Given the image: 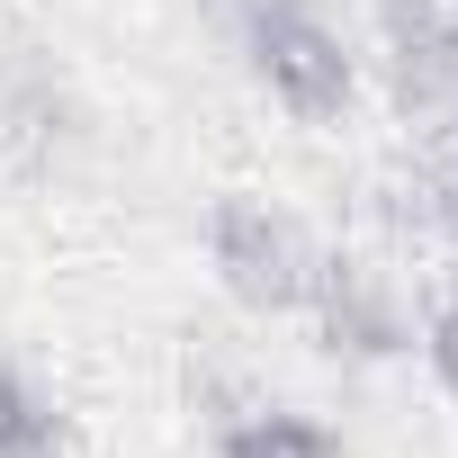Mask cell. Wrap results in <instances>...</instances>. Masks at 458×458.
Instances as JSON below:
<instances>
[{
	"label": "cell",
	"instance_id": "cell-1",
	"mask_svg": "<svg viewBox=\"0 0 458 458\" xmlns=\"http://www.w3.org/2000/svg\"><path fill=\"white\" fill-rule=\"evenodd\" d=\"M216 37L234 46L243 81L297 117V126H342L360 99V46L333 28L324 0H207Z\"/></svg>",
	"mask_w": 458,
	"mask_h": 458
},
{
	"label": "cell",
	"instance_id": "cell-2",
	"mask_svg": "<svg viewBox=\"0 0 458 458\" xmlns=\"http://www.w3.org/2000/svg\"><path fill=\"white\" fill-rule=\"evenodd\" d=\"M324 261L333 252L306 234V216H288L261 189H225L207 207V270H216L225 297L252 306V315H306Z\"/></svg>",
	"mask_w": 458,
	"mask_h": 458
},
{
	"label": "cell",
	"instance_id": "cell-3",
	"mask_svg": "<svg viewBox=\"0 0 458 458\" xmlns=\"http://www.w3.org/2000/svg\"><path fill=\"white\" fill-rule=\"evenodd\" d=\"M306 324L324 333V351H351V360H386V351H413V324H404V306L360 270V261H324V279H315V306H306Z\"/></svg>",
	"mask_w": 458,
	"mask_h": 458
},
{
	"label": "cell",
	"instance_id": "cell-4",
	"mask_svg": "<svg viewBox=\"0 0 458 458\" xmlns=\"http://www.w3.org/2000/svg\"><path fill=\"white\" fill-rule=\"evenodd\" d=\"M377 10V37H386V64H395V90L440 108L458 99V46H449V0H369Z\"/></svg>",
	"mask_w": 458,
	"mask_h": 458
},
{
	"label": "cell",
	"instance_id": "cell-5",
	"mask_svg": "<svg viewBox=\"0 0 458 458\" xmlns=\"http://www.w3.org/2000/svg\"><path fill=\"white\" fill-rule=\"evenodd\" d=\"M216 458H342V431L306 404H234L216 422Z\"/></svg>",
	"mask_w": 458,
	"mask_h": 458
},
{
	"label": "cell",
	"instance_id": "cell-6",
	"mask_svg": "<svg viewBox=\"0 0 458 458\" xmlns=\"http://www.w3.org/2000/svg\"><path fill=\"white\" fill-rule=\"evenodd\" d=\"M0 458H64V413L46 386H28L0 360Z\"/></svg>",
	"mask_w": 458,
	"mask_h": 458
},
{
	"label": "cell",
	"instance_id": "cell-7",
	"mask_svg": "<svg viewBox=\"0 0 458 458\" xmlns=\"http://www.w3.org/2000/svg\"><path fill=\"white\" fill-rule=\"evenodd\" d=\"M413 216H422V234L458 261V153H431L413 171Z\"/></svg>",
	"mask_w": 458,
	"mask_h": 458
},
{
	"label": "cell",
	"instance_id": "cell-8",
	"mask_svg": "<svg viewBox=\"0 0 458 458\" xmlns=\"http://www.w3.org/2000/svg\"><path fill=\"white\" fill-rule=\"evenodd\" d=\"M449 46H458V0H449Z\"/></svg>",
	"mask_w": 458,
	"mask_h": 458
}]
</instances>
